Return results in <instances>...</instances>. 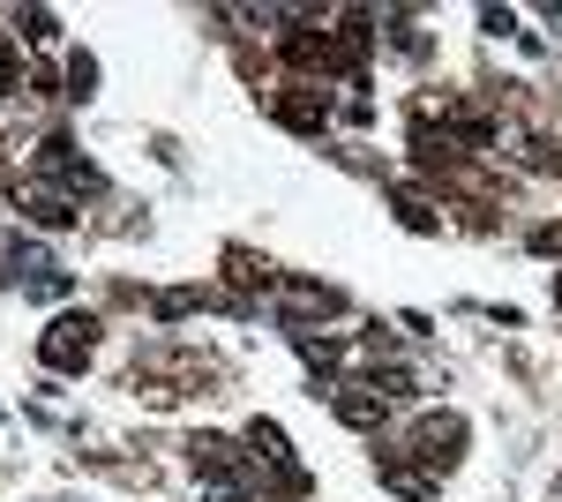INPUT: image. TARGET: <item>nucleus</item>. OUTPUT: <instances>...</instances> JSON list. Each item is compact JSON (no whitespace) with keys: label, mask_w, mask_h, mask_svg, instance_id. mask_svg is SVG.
<instances>
[{"label":"nucleus","mask_w":562,"mask_h":502,"mask_svg":"<svg viewBox=\"0 0 562 502\" xmlns=\"http://www.w3.org/2000/svg\"><path fill=\"white\" fill-rule=\"evenodd\" d=\"M195 472H203V495L211 502H256V480L240 472V450L225 435H195Z\"/></svg>","instance_id":"1"},{"label":"nucleus","mask_w":562,"mask_h":502,"mask_svg":"<svg viewBox=\"0 0 562 502\" xmlns=\"http://www.w3.org/2000/svg\"><path fill=\"white\" fill-rule=\"evenodd\" d=\"M8 278H15V286H31L38 300H60V293H68V270H60L45 248H31V241H8Z\"/></svg>","instance_id":"2"},{"label":"nucleus","mask_w":562,"mask_h":502,"mask_svg":"<svg viewBox=\"0 0 562 502\" xmlns=\"http://www.w3.org/2000/svg\"><path fill=\"white\" fill-rule=\"evenodd\" d=\"M38 172L53 180V188H68V196H98V188H105L98 166H83L76 143H60V135H45V143H38Z\"/></svg>","instance_id":"3"},{"label":"nucleus","mask_w":562,"mask_h":502,"mask_svg":"<svg viewBox=\"0 0 562 502\" xmlns=\"http://www.w3.org/2000/svg\"><path fill=\"white\" fill-rule=\"evenodd\" d=\"M23 217L60 233V225H76V217H83V196H68V188H53V180H31V188H23Z\"/></svg>","instance_id":"4"},{"label":"nucleus","mask_w":562,"mask_h":502,"mask_svg":"<svg viewBox=\"0 0 562 502\" xmlns=\"http://www.w3.org/2000/svg\"><path fill=\"white\" fill-rule=\"evenodd\" d=\"M90 345H98V337H90V315H68V323H53V331H45V368H83L90 360Z\"/></svg>","instance_id":"5"},{"label":"nucleus","mask_w":562,"mask_h":502,"mask_svg":"<svg viewBox=\"0 0 562 502\" xmlns=\"http://www.w3.org/2000/svg\"><path fill=\"white\" fill-rule=\"evenodd\" d=\"M383 413H390V398L375 382H346V390H338V420H346V427H383Z\"/></svg>","instance_id":"6"},{"label":"nucleus","mask_w":562,"mask_h":502,"mask_svg":"<svg viewBox=\"0 0 562 502\" xmlns=\"http://www.w3.org/2000/svg\"><path fill=\"white\" fill-rule=\"evenodd\" d=\"M458 443H465V427H458V420H420V435H413V450L435 458V465L458 458Z\"/></svg>","instance_id":"7"},{"label":"nucleus","mask_w":562,"mask_h":502,"mask_svg":"<svg viewBox=\"0 0 562 502\" xmlns=\"http://www.w3.org/2000/svg\"><path fill=\"white\" fill-rule=\"evenodd\" d=\"M278 121H293V127H323V105H315V98H285V105H278Z\"/></svg>","instance_id":"8"},{"label":"nucleus","mask_w":562,"mask_h":502,"mask_svg":"<svg viewBox=\"0 0 562 502\" xmlns=\"http://www.w3.org/2000/svg\"><path fill=\"white\" fill-rule=\"evenodd\" d=\"M15 23H23V38H53V31H60V23H53V15H45V8H31V15H15Z\"/></svg>","instance_id":"9"},{"label":"nucleus","mask_w":562,"mask_h":502,"mask_svg":"<svg viewBox=\"0 0 562 502\" xmlns=\"http://www.w3.org/2000/svg\"><path fill=\"white\" fill-rule=\"evenodd\" d=\"M15 90V53H8V38H0V98Z\"/></svg>","instance_id":"10"}]
</instances>
